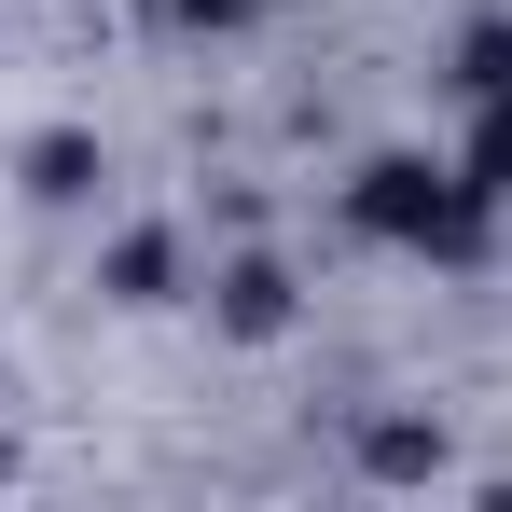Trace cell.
Listing matches in <instances>:
<instances>
[{"mask_svg": "<svg viewBox=\"0 0 512 512\" xmlns=\"http://www.w3.org/2000/svg\"><path fill=\"white\" fill-rule=\"evenodd\" d=\"M222 333H250V346H263V333H291V277H277L263 250H250V263H222Z\"/></svg>", "mask_w": 512, "mask_h": 512, "instance_id": "2", "label": "cell"}, {"mask_svg": "<svg viewBox=\"0 0 512 512\" xmlns=\"http://www.w3.org/2000/svg\"><path fill=\"white\" fill-rule=\"evenodd\" d=\"M263 0H167V28H250Z\"/></svg>", "mask_w": 512, "mask_h": 512, "instance_id": "8", "label": "cell"}, {"mask_svg": "<svg viewBox=\"0 0 512 512\" xmlns=\"http://www.w3.org/2000/svg\"><path fill=\"white\" fill-rule=\"evenodd\" d=\"M360 471H374V485H429V471H443V429L429 416H374L360 429Z\"/></svg>", "mask_w": 512, "mask_h": 512, "instance_id": "3", "label": "cell"}, {"mask_svg": "<svg viewBox=\"0 0 512 512\" xmlns=\"http://www.w3.org/2000/svg\"><path fill=\"white\" fill-rule=\"evenodd\" d=\"M28 194H42V208H84V194H97V139H70V125L28 139Z\"/></svg>", "mask_w": 512, "mask_h": 512, "instance_id": "4", "label": "cell"}, {"mask_svg": "<svg viewBox=\"0 0 512 512\" xmlns=\"http://www.w3.org/2000/svg\"><path fill=\"white\" fill-rule=\"evenodd\" d=\"M512 84V28H471V56H457V97H499Z\"/></svg>", "mask_w": 512, "mask_h": 512, "instance_id": "7", "label": "cell"}, {"mask_svg": "<svg viewBox=\"0 0 512 512\" xmlns=\"http://www.w3.org/2000/svg\"><path fill=\"white\" fill-rule=\"evenodd\" d=\"M180 291V236H125L111 250V305H167Z\"/></svg>", "mask_w": 512, "mask_h": 512, "instance_id": "5", "label": "cell"}, {"mask_svg": "<svg viewBox=\"0 0 512 512\" xmlns=\"http://www.w3.org/2000/svg\"><path fill=\"white\" fill-rule=\"evenodd\" d=\"M457 167L485 180V194H512V84H499V97H471V153H457Z\"/></svg>", "mask_w": 512, "mask_h": 512, "instance_id": "6", "label": "cell"}, {"mask_svg": "<svg viewBox=\"0 0 512 512\" xmlns=\"http://www.w3.org/2000/svg\"><path fill=\"white\" fill-rule=\"evenodd\" d=\"M485 180L471 167H429V153H374V167L346 180V222L360 236H388V250H443V263H471L485 250Z\"/></svg>", "mask_w": 512, "mask_h": 512, "instance_id": "1", "label": "cell"}]
</instances>
